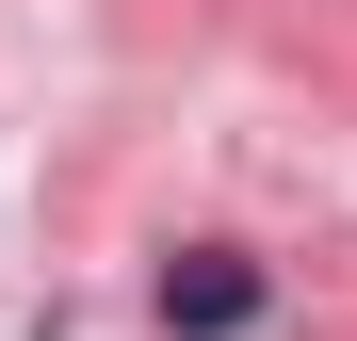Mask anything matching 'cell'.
<instances>
[{
    "label": "cell",
    "instance_id": "obj_1",
    "mask_svg": "<svg viewBox=\"0 0 357 341\" xmlns=\"http://www.w3.org/2000/svg\"><path fill=\"white\" fill-rule=\"evenodd\" d=\"M146 325H162V341H260V325H276V260H260V244H178V260L146 276Z\"/></svg>",
    "mask_w": 357,
    "mask_h": 341
}]
</instances>
